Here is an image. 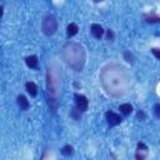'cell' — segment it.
I'll use <instances>...</instances> for the list:
<instances>
[{
  "label": "cell",
  "instance_id": "cell-1",
  "mask_svg": "<svg viewBox=\"0 0 160 160\" xmlns=\"http://www.w3.org/2000/svg\"><path fill=\"white\" fill-rule=\"evenodd\" d=\"M41 29H42V32L48 36L52 35L56 29H58V21L56 19L52 16V15H48L44 18L42 22H41Z\"/></svg>",
  "mask_w": 160,
  "mask_h": 160
},
{
  "label": "cell",
  "instance_id": "cell-2",
  "mask_svg": "<svg viewBox=\"0 0 160 160\" xmlns=\"http://www.w3.org/2000/svg\"><path fill=\"white\" fill-rule=\"evenodd\" d=\"M74 99H75V105H76V109L78 110H80V111H86L88 110L89 101H88L86 96L80 95V94H75L74 95Z\"/></svg>",
  "mask_w": 160,
  "mask_h": 160
},
{
  "label": "cell",
  "instance_id": "cell-3",
  "mask_svg": "<svg viewBox=\"0 0 160 160\" xmlns=\"http://www.w3.org/2000/svg\"><path fill=\"white\" fill-rule=\"evenodd\" d=\"M105 118H106V121H108V124L110 125V126H115V125H119L120 122H121V116L120 115H118L116 112H114V111H108L106 114H105Z\"/></svg>",
  "mask_w": 160,
  "mask_h": 160
},
{
  "label": "cell",
  "instance_id": "cell-4",
  "mask_svg": "<svg viewBox=\"0 0 160 160\" xmlns=\"http://www.w3.org/2000/svg\"><path fill=\"white\" fill-rule=\"evenodd\" d=\"M90 31H91V34H92L96 39H100V38L104 35V29H102V26L99 25V24H92Z\"/></svg>",
  "mask_w": 160,
  "mask_h": 160
},
{
  "label": "cell",
  "instance_id": "cell-5",
  "mask_svg": "<svg viewBox=\"0 0 160 160\" xmlns=\"http://www.w3.org/2000/svg\"><path fill=\"white\" fill-rule=\"evenodd\" d=\"M16 100H18V105H19V108H20L21 110H28V109H29L30 104H29L28 99H26L24 95H19Z\"/></svg>",
  "mask_w": 160,
  "mask_h": 160
},
{
  "label": "cell",
  "instance_id": "cell-6",
  "mask_svg": "<svg viewBox=\"0 0 160 160\" xmlns=\"http://www.w3.org/2000/svg\"><path fill=\"white\" fill-rule=\"evenodd\" d=\"M25 62H26V65H28L30 69H36V68H38V64H39L38 58H36L35 55H30V56H28V58L25 59Z\"/></svg>",
  "mask_w": 160,
  "mask_h": 160
},
{
  "label": "cell",
  "instance_id": "cell-7",
  "mask_svg": "<svg viewBox=\"0 0 160 160\" xmlns=\"http://www.w3.org/2000/svg\"><path fill=\"white\" fill-rule=\"evenodd\" d=\"M25 88H26V91L30 94V96H36V95H38V86H36L32 81L26 82Z\"/></svg>",
  "mask_w": 160,
  "mask_h": 160
},
{
  "label": "cell",
  "instance_id": "cell-8",
  "mask_svg": "<svg viewBox=\"0 0 160 160\" xmlns=\"http://www.w3.org/2000/svg\"><path fill=\"white\" fill-rule=\"evenodd\" d=\"M119 110H120V112L122 114V115H130L131 114V111H132V106L130 105V104H121L120 106H119Z\"/></svg>",
  "mask_w": 160,
  "mask_h": 160
},
{
  "label": "cell",
  "instance_id": "cell-9",
  "mask_svg": "<svg viewBox=\"0 0 160 160\" xmlns=\"http://www.w3.org/2000/svg\"><path fill=\"white\" fill-rule=\"evenodd\" d=\"M78 25L76 24H74V22H71V24H69L68 25V29H66V32H68V36H74V35H76L78 34Z\"/></svg>",
  "mask_w": 160,
  "mask_h": 160
},
{
  "label": "cell",
  "instance_id": "cell-10",
  "mask_svg": "<svg viewBox=\"0 0 160 160\" xmlns=\"http://www.w3.org/2000/svg\"><path fill=\"white\" fill-rule=\"evenodd\" d=\"M74 151H72V146H70V145H65L62 149H61V154L62 155H66V156H69V155H71Z\"/></svg>",
  "mask_w": 160,
  "mask_h": 160
},
{
  "label": "cell",
  "instance_id": "cell-11",
  "mask_svg": "<svg viewBox=\"0 0 160 160\" xmlns=\"http://www.w3.org/2000/svg\"><path fill=\"white\" fill-rule=\"evenodd\" d=\"M80 112H81L80 110H78V109H74V110L71 111V116H72L74 119H76V120H78V119H80Z\"/></svg>",
  "mask_w": 160,
  "mask_h": 160
},
{
  "label": "cell",
  "instance_id": "cell-12",
  "mask_svg": "<svg viewBox=\"0 0 160 160\" xmlns=\"http://www.w3.org/2000/svg\"><path fill=\"white\" fill-rule=\"evenodd\" d=\"M154 112L156 118H160V104H155L154 106Z\"/></svg>",
  "mask_w": 160,
  "mask_h": 160
},
{
  "label": "cell",
  "instance_id": "cell-13",
  "mask_svg": "<svg viewBox=\"0 0 160 160\" xmlns=\"http://www.w3.org/2000/svg\"><path fill=\"white\" fill-rule=\"evenodd\" d=\"M106 36H108V40H112L114 39V32H112V30H108L106 31Z\"/></svg>",
  "mask_w": 160,
  "mask_h": 160
},
{
  "label": "cell",
  "instance_id": "cell-14",
  "mask_svg": "<svg viewBox=\"0 0 160 160\" xmlns=\"http://www.w3.org/2000/svg\"><path fill=\"white\" fill-rule=\"evenodd\" d=\"M138 118H139L140 120H144V119L146 118V115H145V112H144L142 110H139V111H138Z\"/></svg>",
  "mask_w": 160,
  "mask_h": 160
},
{
  "label": "cell",
  "instance_id": "cell-15",
  "mask_svg": "<svg viewBox=\"0 0 160 160\" xmlns=\"http://www.w3.org/2000/svg\"><path fill=\"white\" fill-rule=\"evenodd\" d=\"M151 51H152V54L156 56V59H160V55H159V51H158V49H152Z\"/></svg>",
  "mask_w": 160,
  "mask_h": 160
},
{
  "label": "cell",
  "instance_id": "cell-16",
  "mask_svg": "<svg viewBox=\"0 0 160 160\" xmlns=\"http://www.w3.org/2000/svg\"><path fill=\"white\" fill-rule=\"evenodd\" d=\"M2 12H4V10H2V8H1V6H0V18H1V16H2Z\"/></svg>",
  "mask_w": 160,
  "mask_h": 160
},
{
  "label": "cell",
  "instance_id": "cell-17",
  "mask_svg": "<svg viewBox=\"0 0 160 160\" xmlns=\"http://www.w3.org/2000/svg\"><path fill=\"white\" fill-rule=\"evenodd\" d=\"M95 2H100V1H102V0H94Z\"/></svg>",
  "mask_w": 160,
  "mask_h": 160
}]
</instances>
